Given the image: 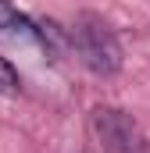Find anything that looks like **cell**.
Listing matches in <instances>:
<instances>
[{
    "label": "cell",
    "mask_w": 150,
    "mask_h": 153,
    "mask_svg": "<svg viewBox=\"0 0 150 153\" xmlns=\"http://www.w3.org/2000/svg\"><path fill=\"white\" fill-rule=\"evenodd\" d=\"M68 39H72L79 61L93 75L111 78V75L122 71V43H118L114 29L100 14H79L75 25H72V32H68Z\"/></svg>",
    "instance_id": "cell-1"
},
{
    "label": "cell",
    "mask_w": 150,
    "mask_h": 153,
    "mask_svg": "<svg viewBox=\"0 0 150 153\" xmlns=\"http://www.w3.org/2000/svg\"><path fill=\"white\" fill-rule=\"evenodd\" d=\"M0 39H11V43H32V39H43V29H36L11 0H0Z\"/></svg>",
    "instance_id": "cell-3"
},
{
    "label": "cell",
    "mask_w": 150,
    "mask_h": 153,
    "mask_svg": "<svg viewBox=\"0 0 150 153\" xmlns=\"http://www.w3.org/2000/svg\"><path fill=\"white\" fill-rule=\"evenodd\" d=\"M89 121H93V132H97L104 153H147V135L140 132L132 114H125L118 107H97Z\"/></svg>",
    "instance_id": "cell-2"
},
{
    "label": "cell",
    "mask_w": 150,
    "mask_h": 153,
    "mask_svg": "<svg viewBox=\"0 0 150 153\" xmlns=\"http://www.w3.org/2000/svg\"><path fill=\"white\" fill-rule=\"evenodd\" d=\"M0 93L4 96H18L22 93V75L7 57H0Z\"/></svg>",
    "instance_id": "cell-4"
}]
</instances>
